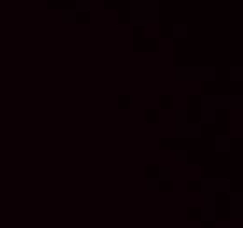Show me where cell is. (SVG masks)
<instances>
[{"mask_svg": "<svg viewBox=\"0 0 243 228\" xmlns=\"http://www.w3.org/2000/svg\"><path fill=\"white\" fill-rule=\"evenodd\" d=\"M215 149H217V151L229 149V139H227V137H217V139H215Z\"/></svg>", "mask_w": 243, "mask_h": 228, "instance_id": "obj_7", "label": "cell"}, {"mask_svg": "<svg viewBox=\"0 0 243 228\" xmlns=\"http://www.w3.org/2000/svg\"><path fill=\"white\" fill-rule=\"evenodd\" d=\"M231 79H242V69H231Z\"/></svg>", "mask_w": 243, "mask_h": 228, "instance_id": "obj_8", "label": "cell"}, {"mask_svg": "<svg viewBox=\"0 0 243 228\" xmlns=\"http://www.w3.org/2000/svg\"><path fill=\"white\" fill-rule=\"evenodd\" d=\"M159 179H173V167L171 165H159Z\"/></svg>", "mask_w": 243, "mask_h": 228, "instance_id": "obj_5", "label": "cell"}, {"mask_svg": "<svg viewBox=\"0 0 243 228\" xmlns=\"http://www.w3.org/2000/svg\"><path fill=\"white\" fill-rule=\"evenodd\" d=\"M201 181H203L215 195H217V193H229L231 183H229L227 179H201Z\"/></svg>", "mask_w": 243, "mask_h": 228, "instance_id": "obj_3", "label": "cell"}, {"mask_svg": "<svg viewBox=\"0 0 243 228\" xmlns=\"http://www.w3.org/2000/svg\"><path fill=\"white\" fill-rule=\"evenodd\" d=\"M201 221L203 223H212L217 219L215 214V193L201 181Z\"/></svg>", "mask_w": 243, "mask_h": 228, "instance_id": "obj_1", "label": "cell"}, {"mask_svg": "<svg viewBox=\"0 0 243 228\" xmlns=\"http://www.w3.org/2000/svg\"><path fill=\"white\" fill-rule=\"evenodd\" d=\"M229 209H227V218L231 223H242L243 221V193H229Z\"/></svg>", "mask_w": 243, "mask_h": 228, "instance_id": "obj_2", "label": "cell"}, {"mask_svg": "<svg viewBox=\"0 0 243 228\" xmlns=\"http://www.w3.org/2000/svg\"><path fill=\"white\" fill-rule=\"evenodd\" d=\"M144 190H145V193H159V190H161V186H159V181L157 179H145V183H144Z\"/></svg>", "mask_w": 243, "mask_h": 228, "instance_id": "obj_4", "label": "cell"}, {"mask_svg": "<svg viewBox=\"0 0 243 228\" xmlns=\"http://www.w3.org/2000/svg\"><path fill=\"white\" fill-rule=\"evenodd\" d=\"M173 163H175V165H186L187 163V153L186 151H175L173 153Z\"/></svg>", "mask_w": 243, "mask_h": 228, "instance_id": "obj_6", "label": "cell"}]
</instances>
